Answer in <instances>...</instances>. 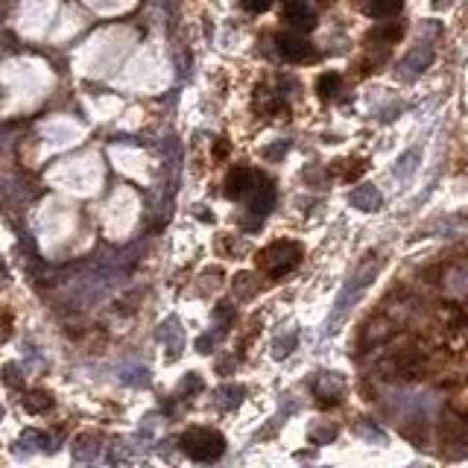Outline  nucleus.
Masks as SVG:
<instances>
[{"mask_svg":"<svg viewBox=\"0 0 468 468\" xmlns=\"http://www.w3.org/2000/svg\"><path fill=\"white\" fill-rule=\"evenodd\" d=\"M404 0H360V9L369 18H392L398 15Z\"/></svg>","mask_w":468,"mask_h":468,"instance_id":"nucleus-8","label":"nucleus"},{"mask_svg":"<svg viewBox=\"0 0 468 468\" xmlns=\"http://www.w3.org/2000/svg\"><path fill=\"white\" fill-rule=\"evenodd\" d=\"M182 451L196 462H214L226 454V436L211 427H191L182 436Z\"/></svg>","mask_w":468,"mask_h":468,"instance_id":"nucleus-1","label":"nucleus"},{"mask_svg":"<svg viewBox=\"0 0 468 468\" xmlns=\"http://www.w3.org/2000/svg\"><path fill=\"white\" fill-rule=\"evenodd\" d=\"M284 21L290 23L295 32H311L316 27L313 9L307 6V3H302V0H290V3L284 6Z\"/></svg>","mask_w":468,"mask_h":468,"instance_id":"nucleus-5","label":"nucleus"},{"mask_svg":"<svg viewBox=\"0 0 468 468\" xmlns=\"http://www.w3.org/2000/svg\"><path fill=\"white\" fill-rule=\"evenodd\" d=\"M375 35H378V39H384V41H398L401 35H404V30L398 27V23H392V27H384V30H378Z\"/></svg>","mask_w":468,"mask_h":468,"instance_id":"nucleus-14","label":"nucleus"},{"mask_svg":"<svg viewBox=\"0 0 468 468\" xmlns=\"http://www.w3.org/2000/svg\"><path fill=\"white\" fill-rule=\"evenodd\" d=\"M275 44H278V53L284 56L287 61H311L316 56L313 47L307 44L299 32H281L275 39Z\"/></svg>","mask_w":468,"mask_h":468,"instance_id":"nucleus-3","label":"nucleus"},{"mask_svg":"<svg viewBox=\"0 0 468 468\" xmlns=\"http://www.w3.org/2000/svg\"><path fill=\"white\" fill-rule=\"evenodd\" d=\"M53 404V398L47 396V392H32V396L27 398V410L30 413H41V410H47Z\"/></svg>","mask_w":468,"mask_h":468,"instance_id":"nucleus-12","label":"nucleus"},{"mask_svg":"<svg viewBox=\"0 0 468 468\" xmlns=\"http://www.w3.org/2000/svg\"><path fill=\"white\" fill-rule=\"evenodd\" d=\"M442 316H445V319H448V322H451V325H465V322H468V316H465V313L460 311V307H457V304H448V307H445V311H442Z\"/></svg>","mask_w":468,"mask_h":468,"instance_id":"nucleus-13","label":"nucleus"},{"mask_svg":"<svg viewBox=\"0 0 468 468\" xmlns=\"http://www.w3.org/2000/svg\"><path fill=\"white\" fill-rule=\"evenodd\" d=\"M257 179H261V173H255V170H246V167L231 170L228 179H226V193L231 196V199H246V193L255 188Z\"/></svg>","mask_w":468,"mask_h":468,"instance_id":"nucleus-6","label":"nucleus"},{"mask_svg":"<svg viewBox=\"0 0 468 468\" xmlns=\"http://www.w3.org/2000/svg\"><path fill=\"white\" fill-rule=\"evenodd\" d=\"M351 205L360 208V211H375V208L380 205V193L375 188H357L351 193Z\"/></svg>","mask_w":468,"mask_h":468,"instance_id":"nucleus-9","label":"nucleus"},{"mask_svg":"<svg viewBox=\"0 0 468 468\" xmlns=\"http://www.w3.org/2000/svg\"><path fill=\"white\" fill-rule=\"evenodd\" d=\"M299 261H302V246L293 240H278L257 255V266H261L269 278L287 275L290 269L299 266Z\"/></svg>","mask_w":468,"mask_h":468,"instance_id":"nucleus-2","label":"nucleus"},{"mask_svg":"<svg viewBox=\"0 0 468 468\" xmlns=\"http://www.w3.org/2000/svg\"><path fill=\"white\" fill-rule=\"evenodd\" d=\"M346 164H349V167L342 170V179H346V182H354V179L366 170V164H363V162H346Z\"/></svg>","mask_w":468,"mask_h":468,"instance_id":"nucleus-15","label":"nucleus"},{"mask_svg":"<svg viewBox=\"0 0 468 468\" xmlns=\"http://www.w3.org/2000/svg\"><path fill=\"white\" fill-rule=\"evenodd\" d=\"M243 6L249 12H266L269 6H273V0H243Z\"/></svg>","mask_w":468,"mask_h":468,"instance_id":"nucleus-16","label":"nucleus"},{"mask_svg":"<svg viewBox=\"0 0 468 468\" xmlns=\"http://www.w3.org/2000/svg\"><path fill=\"white\" fill-rule=\"evenodd\" d=\"M392 372H396V378H401V380H418V378H425V360H422V354H416V351L398 354L396 363H392Z\"/></svg>","mask_w":468,"mask_h":468,"instance_id":"nucleus-7","label":"nucleus"},{"mask_svg":"<svg viewBox=\"0 0 468 468\" xmlns=\"http://www.w3.org/2000/svg\"><path fill=\"white\" fill-rule=\"evenodd\" d=\"M340 85H342L340 73H322V77H319V82H316V94L325 97V100H331V97L340 91Z\"/></svg>","mask_w":468,"mask_h":468,"instance_id":"nucleus-10","label":"nucleus"},{"mask_svg":"<svg viewBox=\"0 0 468 468\" xmlns=\"http://www.w3.org/2000/svg\"><path fill=\"white\" fill-rule=\"evenodd\" d=\"M246 199H249V208H252V214H269L273 211V205H275V188H273V182L269 179H257L255 182V188L246 193Z\"/></svg>","mask_w":468,"mask_h":468,"instance_id":"nucleus-4","label":"nucleus"},{"mask_svg":"<svg viewBox=\"0 0 468 468\" xmlns=\"http://www.w3.org/2000/svg\"><path fill=\"white\" fill-rule=\"evenodd\" d=\"M389 334H392V328L387 322H372V325L366 328V340L369 342H384Z\"/></svg>","mask_w":468,"mask_h":468,"instance_id":"nucleus-11","label":"nucleus"}]
</instances>
